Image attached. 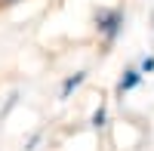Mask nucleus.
Segmentation results:
<instances>
[{"instance_id":"nucleus-1","label":"nucleus","mask_w":154,"mask_h":151,"mask_svg":"<svg viewBox=\"0 0 154 151\" xmlns=\"http://www.w3.org/2000/svg\"><path fill=\"white\" fill-rule=\"evenodd\" d=\"M123 22H126V16H123V9H117V6H102L96 12V31L102 34L105 46H111L123 34Z\"/></svg>"},{"instance_id":"nucleus-2","label":"nucleus","mask_w":154,"mask_h":151,"mask_svg":"<svg viewBox=\"0 0 154 151\" xmlns=\"http://www.w3.org/2000/svg\"><path fill=\"white\" fill-rule=\"evenodd\" d=\"M142 77H145V74L139 71V68H126V71H123V77L117 80V96H126L130 90H136V86L142 83Z\"/></svg>"},{"instance_id":"nucleus-3","label":"nucleus","mask_w":154,"mask_h":151,"mask_svg":"<svg viewBox=\"0 0 154 151\" xmlns=\"http://www.w3.org/2000/svg\"><path fill=\"white\" fill-rule=\"evenodd\" d=\"M83 80H86V71H74V74H68V77L62 80V86H59V99H71V93H74Z\"/></svg>"},{"instance_id":"nucleus-4","label":"nucleus","mask_w":154,"mask_h":151,"mask_svg":"<svg viewBox=\"0 0 154 151\" xmlns=\"http://www.w3.org/2000/svg\"><path fill=\"white\" fill-rule=\"evenodd\" d=\"M105 120H108V108H105V105H99V108L93 111V127L102 130V127H105Z\"/></svg>"},{"instance_id":"nucleus-5","label":"nucleus","mask_w":154,"mask_h":151,"mask_svg":"<svg viewBox=\"0 0 154 151\" xmlns=\"http://www.w3.org/2000/svg\"><path fill=\"white\" fill-rule=\"evenodd\" d=\"M142 74H151L154 71V56H148V59H142V68H139Z\"/></svg>"},{"instance_id":"nucleus-6","label":"nucleus","mask_w":154,"mask_h":151,"mask_svg":"<svg viewBox=\"0 0 154 151\" xmlns=\"http://www.w3.org/2000/svg\"><path fill=\"white\" fill-rule=\"evenodd\" d=\"M12 3H19V0H0V6H12Z\"/></svg>"}]
</instances>
